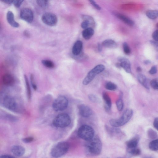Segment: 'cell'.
<instances>
[{
  "label": "cell",
  "mask_w": 158,
  "mask_h": 158,
  "mask_svg": "<svg viewBox=\"0 0 158 158\" xmlns=\"http://www.w3.org/2000/svg\"><path fill=\"white\" fill-rule=\"evenodd\" d=\"M149 148L152 151H156L158 150V140L154 139L149 144Z\"/></svg>",
  "instance_id": "obj_25"
},
{
  "label": "cell",
  "mask_w": 158,
  "mask_h": 158,
  "mask_svg": "<svg viewBox=\"0 0 158 158\" xmlns=\"http://www.w3.org/2000/svg\"><path fill=\"white\" fill-rule=\"evenodd\" d=\"M128 152L131 155L138 156L141 153V150L139 148H137L136 147L135 148L128 149Z\"/></svg>",
  "instance_id": "obj_32"
},
{
  "label": "cell",
  "mask_w": 158,
  "mask_h": 158,
  "mask_svg": "<svg viewBox=\"0 0 158 158\" xmlns=\"http://www.w3.org/2000/svg\"><path fill=\"white\" fill-rule=\"evenodd\" d=\"M158 118H156L154 120L153 122V126L157 130H158Z\"/></svg>",
  "instance_id": "obj_43"
},
{
  "label": "cell",
  "mask_w": 158,
  "mask_h": 158,
  "mask_svg": "<svg viewBox=\"0 0 158 158\" xmlns=\"http://www.w3.org/2000/svg\"><path fill=\"white\" fill-rule=\"evenodd\" d=\"M150 44L157 49L158 48V41L154 40H151L150 41Z\"/></svg>",
  "instance_id": "obj_42"
},
{
  "label": "cell",
  "mask_w": 158,
  "mask_h": 158,
  "mask_svg": "<svg viewBox=\"0 0 158 158\" xmlns=\"http://www.w3.org/2000/svg\"><path fill=\"white\" fill-rule=\"evenodd\" d=\"M102 98L105 103L104 107L106 111L109 112L111 107L112 102L110 97L108 94L104 92L102 93Z\"/></svg>",
  "instance_id": "obj_14"
},
{
  "label": "cell",
  "mask_w": 158,
  "mask_h": 158,
  "mask_svg": "<svg viewBox=\"0 0 158 158\" xmlns=\"http://www.w3.org/2000/svg\"><path fill=\"white\" fill-rule=\"evenodd\" d=\"M42 64L46 67L52 69L55 67L54 63L52 61L48 60H44L42 61Z\"/></svg>",
  "instance_id": "obj_30"
},
{
  "label": "cell",
  "mask_w": 158,
  "mask_h": 158,
  "mask_svg": "<svg viewBox=\"0 0 158 158\" xmlns=\"http://www.w3.org/2000/svg\"><path fill=\"white\" fill-rule=\"evenodd\" d=\"M136 70L138 72H139L141 71L142 69L140 67H138L137 68Z\"/></svg>",
  "instance_id": "obj_48"
},
{
  "label": "cell",
  "mask_w": 158,
  "mask_h": 158,
  "mask_svg": "<svg viewBox=\"0 0 158 158\" xmlns=\"http://www.w3.org/2000/svg\"><path fill=\"white\" fill-rule=\"evenodd\" d=\"M94 33V31L93 29L91 27H88L82 32L83 37L85 40L89 39L92 36Z\"/></svg>",
  "instance_id": "obj_21"
},
{
  "label": "cell",
  "mask_w": 158,
  "mask_h": 158,
  "mask_svg": "<svg viewBox=\"0 0 158 158\" xmlns=\"http://www.w3.org/2000/svg\"><path fill=\"white\" fill-rule=\"evenodd\" d=\"M98 50L99 51H101L102 49V46L100 44H98Z\"/></svg>",
  "instance_id": "obj_47"
},
{
  "label": "cell",
  "mask_w": 158,
  "mask_h": 158,
  "mask_svg": "<svg viewBox=\"0 0 158 158\" xmlns=\"http://www.w3.org/2000/svg\"><path fill=\"white\" fill-rule=\"evenodd\" d=\"M2 81L4 84L7 85H11L15 82L14 78L9 74H5L3 77Z\"/></svg>",
  "instance_id": "obj_23"
},
{
  "label": "cell",
  "mask_w": 158,
  "mask_h": 158,
  "mask_svg": "<svg viewBox=\"0 0 158 158\" xmlns=\"http://www.w3.org/2000/svg\"><path fill=\"white\" fill-rule=\"evenodd\" d=\"M137 78L139 83L147 89L150 88L149 85L148 79L143 74L139 73L137 75Z\"/></svg>",
  "instance_id": "obj_19"
},
{
  "label": "cell",
  "mask_w": 158,
  "mask_h": 158,
  "mask_svg": "<svg viewBox=\"0 0 158 158\" xmlns=\"http://www.w3.org/2000/svg\"><path fill=\"white\" fill-rule=\"evenodd\" d=\"M116 106L117 109L119 111L122 110L123 107V103L122 99V94L121 93L119 98L116 101Z\"/></svg>",
  "instance_id": "obj_26"
},
{
  "label": "cell",
  "mask_w": 158,
  "mask_h": 158,
  "mask_svg": "<svg viewBox=\"0 0 158 158\" xmlns=\"http://www.w3.org/2000/svg\"><path fill=\"white\" fill-rule=\"evenodd\" d=\"M157 72V67L156 66H152L149 70V72L151 74H154L156 73Z\"/></svg>",
  "instance_id": "obj_38"
},
{
  "label": "cell",
  "mask_w": 158,
  "mask_h": 158,
  "mask_svg": "<svg viewBox=\"0 0 158 158\" xmlns=\"http://www.w3.org/2000/svg\"><path fill=\"white\" fill-rule=\"evenodd\" d=\"M2 2L7 4H11L13 3V0H1Z\"/></svg>",
  "instance_id": "obj_44"
},
{
  "label": "cell",
  "mask_w": 158,
  "mask_h": 158,
  "mask_svg": "<svg viewBox=\"0 0 158 158\" xmlns=\"http://www.w3.org/2000/svg\"><path fill=\"white\" fill-rule=\"evenodd\" d=\"M24 0H13V3L17 7H19Z\"/></svg>",
  "instance_id": "obj_37"
},
{
  "label": "cell",
  "mask_w": 158,
  "mask_h": 158,
  "mask_svg": "<svg viewBox=\"0 0 158 158\" xmlns=\"http://www.w3.org/2000/svg\"><path fill=\"white\" fill-rule=\"evenodd\" d=\"M92 5L96 9L100 10L101 9L100 7L97 4L94 0H88Z\"/></svg>",
  "instance_id": "obj_40"
},
{
  "label": "cell",
  "mask_w": 158,
  "mask_h": 158,
  "mask_svg": "<svg viewBox=\"0 0 158 158\" xmlns=\"http://www.w3.org/2000/svg\"><path fill=\"white\" fill-rule=\"evenodd\" d=\"M123 48L124 53L126 55H129L131 52V49L127 44L124 42L123 44Z\"/></svg>",
  "instance_id": "obj_34"
},
{
  "label": "cell",
  "mask_w": 158,
  "mask_h": 158,
  "mask_svg": "<svg viewBox=\"0 0 158 158\" xmlns=\"http://www.w3.org/2000/svg\"><path fill=\"white\" fill-rule=\"evenodd\" d=\"M132 110L127 108L123 112L121 116L118 119H111L109 121L110 125L113 127H118L127 123L131 119L133 115Z\"/></svg>",
  "instance_id": "obj_2"
},
{
  "label": "cell",
  "mask_w": 158,
  "mask_h": 158,
  "mask_svg": "<svg viewBox=\"0 0 158 158\" xmlns=\"http://www.w3.org/2000/svg\"><path fill=\"white\" fill-rule=\"evenodd\" d=\"M71 118L69 115L66 113L58 114L54 118L52 124L55 127L64 128L68 127L70 124Z\"/></svg>",
  "instance_id": "obj_3"
},
{
  "label": "cell",
  "mask_w": 158,
  "mask_h": 158,
  "mask_svg": "<svg viewBox=\"0 0 158 158\" xmlns=\"http://www.w3.org/2000/svg\"><path fill=\"white\" fill-rule=\"evenodd\" d=\"M11 152L15 156H20L23 155L25 152V149L20 145H15L11 148Z\"/></svg>",
  "instance_id": "obj_16"
},
{
  "label": "cell",
  "mask_w": 158,
  "mask_h": 158,
  "mask_svg": "<svg viewBox=\"0 0 158 158\" xmlns=\"http://www.w3.org/2000/svg\"><path fill=\"white\" fill-rule=\"evenodd\" d=\"M77 134L80 138L87 141L94 137V131L93 128L90 126L84 125L79 128Z\"/></svg>",
  "instance_id": "obj_5"
},
{
  "label": "cell",
  "mask_w": 158,
  "mask_h": 158,
  "mask_svg": "<svg viewBox=\"0 0 158 158\" xmlns=\"http://www.w3.org/2000/svg\"><path fill=\"white\" fill-rule=\"evenodd\" d=\"M42 22L46 25L50 26H55L57 23V18L54 14L47 12L44 14L42 16Z\"/></svg>",
  "instance_id": "obj_8"
},
{
  "label": "cell",
  "mask_w": 158,
  "mask_h": 158,
  "mask_svg": "<svg viewBox=\"0 0 158 158\" xmlns=\"http://www.w3.org/2000/svg\"><path fill=\"white\" fill-rule=\"evenodd\" d=\"M69 148V145L67 142H59L52 148L51 152V155L54 157H61L67 152Z\"/></svg>",
  "instance_id": "obj_4"
},
{
  "label": "cell",
  "mask_w": 158,
  "mask_h": 158,
  "mask_svg": "<svg viewBox=\"0 0 158 158\" xmlns=\"http://www.w3.org/2000/svg\"><path fill=\"white\" fill-rule=\"evenodd\" d=\"M83 48V43L81 41L78 40L74 44L72 49L73 54L76 56L79 55L81 53Z\"/></svg>",
  "instance_id": "obj_13"
},
{
  "label": "cell",
  "mask_w": 158,
  "mask_h": 158,
  "mask_svg": "<svg viewBox=\"0 0 158 158\" xmlns=\"http://www.w3.org/2000/svg\"><path fill=\"white\" fill-rule=\"evenodd\" d=\"M24 77L26 85L28 98L29 99H30L31 97V91L29 81L26 75H24Z\"/></svg>",
  "instance_id": "obj_28"
},
{
  "label": "cell",
  "mask_w": 158,
  "mask_h": 158,
  "mask_svg": "<svg viewBox=\"0 0 158 158\" xmlns=\"http://www.w3.org/2000/svg\"><path fill=\"white\" fill-rule=\"evenodd\" d=\"M88 98L91 102L95 103H99L100 100L99 98L95 95L91 94L88 95Z\"/></svg>",
  "instance_id": "obj_33"
},
{
  "label": "cell",
  "mask_w": 158,
  "mask_h": 158,
  "mask_svg": "<svg viewBox=\"0 0 158 158\" xmlns=\"http://www.w3.org/2000/svg\"><path fill=\"white\" fill-rule=\"evenodd\" d=\"M78 108L80 115L83 117L88 118L92 114L93 111L91 109L85 105H79Z\"/></svg>",
  "instance_id": "obj_11"
},
{
  "label": "cell",
  "mask_w": 158,
  "mask_h": 158,
  "mask_svg": "<svg viewBox=\"0 0 158 158\" xmlns=\"http://www.w3.org/2000/svg\"><path fill=\"white\" fill-rule=\"evenodd\" d=\"M34 138L32 137H28L23 138L22 140L25 143H29L33 141Z\"/></svg>",
  "instance_id": "obj_39"
},
{
  "label": "cell",
  "mask_w": 158,
  "mask_h": 158,
  "mask_svg": "<svg viewBox=\"0 0 158 158\" xmlns=\"http://www.w3.org/2000/svg\"><path fill=\"white\" fill-rule=\"evenodd\" d=\"M146 15L149 19H154L157 18L158 16L157 10H148L146 12Z\"/></svg>",
  "instance_id": "obj_24"
},
{
  "label": "cell",
  "mask_w": 158,
  "mask_h": 158,
  "mask_svg": "<svg viewBox=\"0 0 158 158\" xmlns=\"http://www.w3.org/2000/svg\"><path fill=\"white\" fill-rule=\"evenodd\" d=\"M147 133L148 137L150 139H155L157 137V132L152 128L149 129L147 131Z\"/></svg>",
  "instance_id": "obj_27"
},
{
  "label": "cell",
  "mask_w": 158,
  "mask_h": 158,
  "mask_svg": "<svg viewBox=\"0 0 158 158\" xmlns=\"http://www.w3.org/2000/svg\"><path fill=\"white\" fill-rule=\"evenodd\" d=\"M20 16L22 19L27 22L30 23L33 20L34 15L32 11L28 8L22 9L20 12Z\"/></svg>",
  "instance_id": "obj_10"
},
{
  "label": "cell",
  "mask_w": 158,
  "mask_h": 158,
  "mask_svg": "<svg viewBox=\"0 0 158 158\" xmlns=\"http://www.w3.org/2000/svg\"><path fill=\"white\" fill-rule=\"evenodd\" d=\"M114 14L117 18L128 25L131 26L134 25V22L126 16L116 12H114Z\"/></svg>",
  "instance_id": "obj_17"
},
{
  "label": "cell",
  "mask_w": 158,
  "mask_h": 158,
  "mask_svg": "<svg viewBox=\"0 0 158 158\" xmlns=\"http://www.w3.org/2000/svg\"><path fill=\"white\" fill-rule=\"evenodd\" d=\"M158 79L155 78L152 80L150 82L151 87L154 89L157 90L158 89Z\"/></svg>",
  "instance_id": "obj_35"
},
{
  "label": "cell",
  "mask_w": 158,
  "mask_h": 158,
  "mask_svg": "<svg viewBox=\"0 0 158 158\" xmlns=\"http://www.w3.org/2000/svg\"><path fill=\"white\" fill-rule=\"evenodd\" d=\"M102 45L105 48H115L117 47V44L114 41L109 39L103 41Z\"/></svg>",
  "instance_id": "obj_22"
},
{
  "label": "cell",
  "mask_w": 158,
  "mask_h": 158,
  "mask_svg": "<svg viewBox=\"0 0 158 158\" xmlns=\"http://www.w3.org/2000/svg\"><path fill=\"white\" fill-rule=\"evenodd\" d=\"M6 19L8 23L11 26L16 28L19 27V24L15 20L14 15L11 11H9L7 12Z\"/></svg>",
  "instance_id": "obj_15"
},
{
  "label": "cell",
  "mask_w": 158,
  "mask_h": 158,
  "mask_svg": "<svg viewBox=\"0 0 158 158\" xmlns=\"http://www.w3.org/2000/svg\"><path fill=\"white\" fill-rule=\"evenodd\" d=\"M30 80L32 86L35 90L37 89V87L34 80V76L32 74L30 75Z\"/></svg>",
  "instance_id": "obj_36"
},
{
  "label": "cell",
  "mask_w": 158,
  "mask_h": 158,
  "mask_svg": "<svg viewBox=\"0 0 158 158\" xmlns=\"http://www.w3.org/2000/svg\"><path fill=\"white\" fill-rule=\"evenodd\" d=\"M139 140V137L138 135L127 141L126 145L128 149L136 148Z\"/></svg>",
  "instance_id": "obj_18"
},
{
  "label": "cell",
  "mask_w": 158,
  "mask_h": 158,
  "mask_svg": "<svg viewBox=\"0 0 158 158\" xmlns=\"http://www.w3.org/2000/svg\"><path fill=\"white\" fill-rule=\"evenodd\" d=\"M151 63V61L149 60H146L144 61V63L146 64H148Z\"/></svg>",
  "instance_id": "obj_46"
},
{
  "label": "cell",
  "mask_w": 158,
  "mask_h": 158,
  "mask_svg": "<svg viewBox=\"0 0 158 158\" xmlns=\"http://www.w3.org/2000/svg\"><path fill=\"white\" fill-rule=\"evenodd\" d=\"M158 30L155 31L152 34V37L153 40L158 41Z\"/></svg>",
  "instance_id": "obj_41"
},
{
  "label": "cell",
  "mask_w": 158,
  "mask_h": 158,
  "mask_svg": "<svg viewBox=\"0 0 158 158\" xmlns=\"http://www.w3.org/2000/svg\"><path fill=\"white\" fill-rule=\"evenodd\" d=\"M86 153L91 156L99 155L102 151V144L99 137L97 135L91 139L86 141L85 144Z\"/></svg>",
  "instance_id": "obj_1"
},
{
  "label": "cell",
  "mask_w": 158,
  "mask_h": 158,
  "mask_svg": "<svg viewBox=\"0 0 158 158\" xmlns=\"http://www.w3.org/2000/svg\"><path fill=\"white\" fill-rule=\"evenodd\" d=\"M49 0H36L38 5L42 8H45L48 5Z\"/></svg>",
  "instance_id": "obj_31"
},
{
  "label": "cell",
  "mask_w": 158,
  "mask_h": 158,
  "mask_svg": "<svg viewBox=\"0 0 158 158\" xmlns=\"http://www.w3.org/2000/svg\"><path fill=\"white\" fill-rule=\"evenodd\" d=\"M0 28H1V25H0Z\"/></svg>",
  "instance_id": "obj_49"
},
{
  "label": "cell",
  "mask_w": 158,
  "mask_h": 158,
  "mask_svg": "<svg viewBox=\"0 0 158 158\" xmlns=\"http://www.w3.org/2000/svg\"><path fill=\"white\" fill-rule=\"evenodd\" d=\"M68 105V100L67 98L64 96L60 95L54 100L52 106L55 111H60L65 109Z\"/></svg>",
  "instance_id": "obj_7"
},
{
  "label": "cell",
  "mask_w": 158,
  "mask_h": 158,
  "mask_svg": "<svg viewBox=\"0 0 158 158\" xmlns=\"http://www.w3.org/2000/svg\"><path fill=\"white\" fill-rule=\"evenodd\" d=\"M4 106L8 109L13 111H16L18 109V104L13 97L7 96L5 97L3 100Z\"/></svg>",
  "instance_id": "obj_9"
},
{
  "label": "cell",
  "mask_w": 158,
  "mask_h": 158,
  "mask_svg": "<svg viewBox=\"0 0 158 158\" xmlns=\"http://www.w3.org/2000/svg\"><path fill=\"white\" fill-rule=\"evenodd\" d=\"M83 18L84 20L81 24V27L82 28L85 29L88 27L90 25H94V21L92 17L87 15H84L83 16Z\"/></svg>",
  "instance_id": "obj_20"
},
{
  "label": "cell",
  "mask_w": 158,
  "mask_h": 158,
  "mask_svg": "<svg viewBox=\"0 0 158 158\" xmlns=\"http://www.w3.org/2000/svg\"><path fill=\"white\" fill-rule=\"evenodd\" d=\"M105 87L107 90L114 91L116 89L117 86L114 83L111 81H108L106 83Z\"/></svg>",
  "instance_id": "obj_29"
},
{
  "label": "cell",
  "mask_w": 158,
  "mask_h": 158,
  "mask_svg": "<svg viewBox=\"0 0 158 158\" xmlns=\"http://www.w3.org/2000/svg\"><path fill=\"white\" fill-rule=\"evenodd\" d=\"M105 68L104 65L102 64L96 66L88 73L82 81L83 84L84 85H88L94 79L96 75L103 71Z\"/></svg>",
  "instance_id": "obj_6"
},
{
  "label": "cell",
  "mask_w": 158,
  "mask_h": 158,
  "mask_svg": "<svg viewBox=\"0 0 158 158\" xmlns=\"http://www.w3.org/2000/svg\"><path fill=\"white\" fill-rule=\"evenodd\" d=\"M118 60L120 62L121 67L123 68L127 73H131V63L128 59L124 57L119 56L118 58Z\"/></svg>",
  "instance_id": "obj_12"
},
{
  "label": "cell",
  "mask_w": 158,
  "mask_h": 158,
  "mask_svg": "<svg viewBox=\"0 0 158 158\" xmlns=\"http://www.w3.org/2000/svg\"><path fill=\"white\" fill-rule=\"evenodd\" d=\"M14 157L13 156L8 155H4L0 156V158H12Z\"/></svg>",
  "instance_id": "obj_45"
}]
</instances>
